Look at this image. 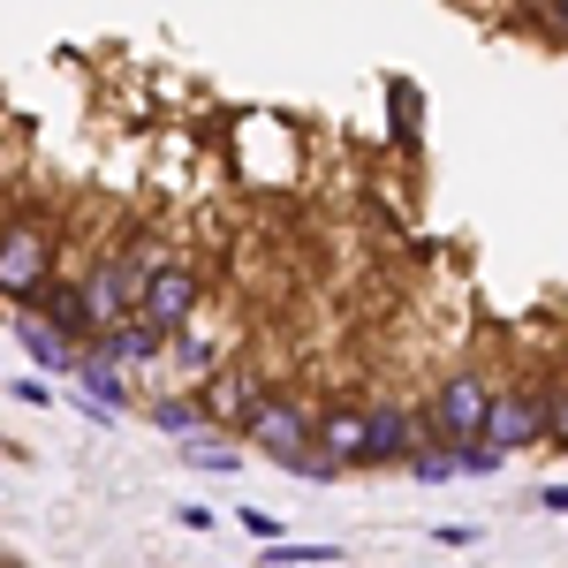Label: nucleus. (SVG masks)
Here are the masks:
<instances>
[{
	"instance_id": "nucleus-7",
	"label": "nucleus",
	"mask_w": 568,
	"mask_h": 568,
	"mask_svg": "<svg viewBox=\"0 0 568 568\" xmlns=\"http://www.w3.org/2000/svg\"><path fill=\"white\" fill-rule=\"evenodd\" d=\"M258 379H251V372H243V364H213V372H205V387H197V409H205V433H243V425H251V409H258Z\"/></svg>"
},
{
	"instance_id": "nucleus-11",
	"label": "nucleus",
	"mask_w": 568,
	"mask_h": 568,
	"mask_svg": "<svg viewBox=\"0 0 568 568\" xmlns=\"http://www.w3.org/2000/svg\"><path fill=\"white\" fill-rule=\"evenodd\" d=\"M16 342H23V356L39 364L45 379H53V372H77V342H69V334H53L39 311H16Z\"/></svg>"
},
{
	"instance_id": "nucleus-23",
	"label": "nucleus",
	"mask_w": 568,
	"mask_h": 568,
	"mask_svg": "<svg viewBox=\"0 0 568 568\" xmlns=\"http://www.w3.org/2000/svg\"><path fill=\"white\" fill-rule=\"evenodd\" d=\"M538 508H546V516H568V485H546V493H538Z\"/></svg>"
},
{
	"instance_id": "nucleus-5",
	"label": "nucleus",
	"mask_w": 568,
	"mask_h": 568,
	"mask_svg": "<svg viewBox=\"0 0 568 568\" xmlns=\"http://www.w3.org/2000/svg\"><path fill=\"white\" fill-rule=\"evenodd\" d=\"M485 447L493 455H524V447H546V387H493L485 402Z\"/></svg>"
},
{
	"instance_id": "nucleus-13",
	"label": "nucleus",
	"mask_w": 568,
	"mask_h": 568,
	"mask_svg": "<svg viewBox=\"0 0 568 568\" xmlns=\"http://www.w3.org/2000/svg\"><path fill=\"white\" fill-rule=\"evenodd\" d=\"M152 425L182 447V439L205 433V409H197V394H152Z\"/></svg>"
},
{
	"instance_id": "nucleus-4",
	"label": "nucleus",
	"mask_w": 568,
	"mask_h": 568,
	"mask_svg": "<svg viewBox=\"0 0 568 568\" xmlns=\"http://www.w3.org/2000/svg\"><path fill=\"white\" fill-rule=\"evenodd\" d=\"M197 311H205V281H197V265L160 258L152 273H144V288H136V318H144V326L175 334V326L197 318Z\"/></svg>"
},
{
	"instance_id": "nucleus-22",
	"label": "nucleus",
	"mask_w": 568,
	"mask_h": 568,
	"mask_svg": "<svg viewBox=\"0 0 568 568\" xmlns=\"http://www.w3.org/2000/svg\"><path fill=\"white\" fill-rule=\"evenodd\" d=\"M175 524H182V530H213L220 516H213V508H197V500H190V508H175Z\"/></svg>"
},
{
	"instance_id": "nucleus-24",
	"label": "nucleus",
	"mask_w": 568,
	"mask_h": 568,
	"mask_svg": "<svg viewBox=\"0 0 568 568\" xmlns=\"http://www.w3.org/2000/svg\"><path fill=\"white\" fill-rule=\"evenodd\" d=\"M0 568H8V561H0Z\"/></svg>"
},
{
	"instance_id": "nucleus-3",
	"label": "nucleus",
	"mask_w": 568,
	"mask_h": 568,
	"mask_svg": "<svg viewBox=\"0 0 568 568\" xmlns=\"http://www.w3.org/2000/svg\"><path fill=\"white\" fill-rule=\"evenodd\" d=\"M485 402H493V379L485 372H447L433 387V409H425V433L439 439V447H470V439L485 433Z\"/></svg>"
},
{
	"instance_id": "nucleus-9",
	"label": "nucleus",
	"mask_w": 568,
	"mask_h": 568,
	"mask_svg": "<svg viewBox=\"0 0 568 568\" xmlns=\"http://www.w3.org/2000/svg\"><path fill=\"white\" fill-rule=\"evenodd\" d=\"M311 447H318L334 470H364V409H356V402L318 409V433H311Z\"/></svg>"
},
{
	"instance_id": "nucleus-12",
	"label": "nucleus",
	"mask_w": 568,
	"mask_h": 568,
	"mask_svg": "<svg viewBox=\"0 0 568 568\" xmlns=\"http://www.w3.org/2000/svg\"><path fill=\"white\" fill-rule=\"evenodd\" d=\"M77 394L99 402V409H130V379H122V364L99 349H77Z\"/></svg>"
},
{
	"instance_id": "nucleus-15",
	"label": "nucleus",
	"mask_w": 568,
	"mask_h": 568,
	"mask_svg": "<svg viewBox=\"0 0 568 568\" xmlns=\"http://www.w3.org/2000/svg\"><path fill=\"white\" fill-rule=\"evenodd\" d=\"M402 470H409L417 485H455V478H463V455H455V447H439V439H425Z\"/></svg>"
},
{
	"instance_id": "nucleus-21",
	"label": "nucleus",
	"mask_w": 568,
	"mask_h": 568,
	"mask_svg": "<svg viewBox=\"0 0 568 568\" xmlns=\"http://www.w3.org/2000/svg\"><path fill=\"white\" fill-rule=\"evenodd\" d=\"M235 524L251 530V538H265V546H273V538H281V524H273V516H265V508H243V516H235Z\"/></svg>"
},
{
	"instance_id": "nucleus-14",
	"label": "nucleus",
	"mask_w": 568,
	"mask_h": 568,
	"mask_svg": "<svg viewBox=\"0 0 568 568\" xmlns=\"http://www.w3.org/2000/svg\"><path fill=\"white\" fill-rule=\"evenodd\" d=\"M182 463H190V470H220V478H227V470H243V447H235L227 433H197V439H182Z\"/></svg>"
},
{
	"instance_id": "nucleus-16",
	"label": "nucleus",
	"mask_w": 568,
	"mask_h": 568,
	"mask_svg": "<svg viewBox=\"0 0 568 568\" xmlns=\"http://www.w3.org/2000/svg\"><path fill=\"white\" fill-rule=\"evenodd\" d=\"M265 568H334L342 561V546H288V538H273V546H258Z\"/></svg>"
},
{
	"instance_id": "nucleus-18",
	"label": "nucleus",
	"mask_w": 568,
	"mask_h": 568,
	"mask_svg": "<svg viewBox=\"0 0 568 568\" xmlns=\"http://www.w3.org/2000/svg\"><path fill=\"white\" fill-rule=\"evenodd\" d=\"M530 8H538V31L568 45V0H530Z\"/></svg>"
},
{
	"instance_id": "nucleus-19",
	"label": "nucleus",
	"mask_w": 568,
	"mask_h": 568,
	"mask_svg": "<svg viewBox=\"0 0 568 568\" xmlns=\"http://www.w3.org/2000/svg\"><path fill=\"white\" fill-rule=\"evenodd\" d=\"M8 394H16V402H31V409H45V402H53V387H45V372H39V379H8Z\"/></svg>"
},
{
	"instance_id": "nucleus-10",
	"label": "nucleus",
	"mask_w": 568,
	"mask_h": 568,
	"mask_svg": "<svg viewBox=\"0 0 568 568\" xmlns=\"http://www.w3.org/2000/svg\"><path fill=\"white\" fill-rule=\"evenodd\" d=\"M91 349L114 356L122 372H152V364H168V334H160V326H144V318H122V326H106Z\"/></svg>"
},
{
	"instance_id": "nucleus-6",
	"label": "nucleus",
	"mask_w": 568,
	"mask_h": 568,
	"mask_svg": "<svg viewBox=\"0 0 568 568\" xmlns=\"http://www.w3.org/2000/svg\"><path fill=\"white\" fill-rule=\"evenodd\" d=\"M425 409H409V402H372L364 409V470H402L417 447H425Z\"/></svg>"
},
{
	"instance_id": "nucleus-8",
	"label": "nucleus",
	"mask_w": 568,
	"mask_h": 568,
	"mask_svg": "<svg viewBox=\"0 0 568 568\" xmlns=\"http://www.w3.org/2000/svg\"><path fill=\"white\" fill-rule=\"evenodd\" d=\"M23 311H39L45 326H53V334H69L77 349H91V342H99V318H91V304H84V281H61V273H53V281H45Z\"/></svg>"
},
{
	"instance_id": "nucleus-17",
	"label": "nucleus",
	"mask_w": 568,
	"mask_h": 568,
	"mask_svg": "<svg viewBox=\"0 0 568 568\" xmlns=\"http://www.w3.org/2000/svg\"><path fill=\"white\" fill-rule=\"evenodd\" d=\"M546 447H568V379L546 387Z\"/></svg>"
},
{
	"instance_id": "nucleus-1",
	"label": "nucleus",
	"mask_w": 568,
	"mask_h": 568,
	"mask_svg": "<svg viewBox=\"0 0 568 568\" xmlns=\"http://www.w3.org/2000/svg\"><path fill=\"white\" fill-rule=\"evenodd\" d=\"M311 433H318V409H311L304 394H258V409H251V425H243V439L258 447L265 463H296V455H311Z\"/></svg>"
},
{
	"instance_id": "nucleus-20",
	"label": "nucleus",
	"mask_w": 568,
	"mask_h": 568,
	"mask_svg": "<svg viewBox=\"0 0 568 568\" xmlns=\"http://www.w3.org/2000/svg\"><path fill=\"white\" fill-rule=\"evenodd\" d=\"M433 538H439V546H455V554H463V546H478L485 530H478V524H439Z\"/></svg>"
},
{
	"instance_id": "nucleus-2",
	"label": "nucleus",
	"mask_w": 568,
	"mask_h": 568,
	"mask_svg": "<svg viewBox=\"0 0 568 568\" xmlns=\"http://www.w3.org/2000/svg\"><path fill=\"white\" fill-rule=\"evenodd\" d=\"M45 281H53V227L31 220V213H16L0 227V296L31 304Z\"/></svg>"
}]
</instances>
